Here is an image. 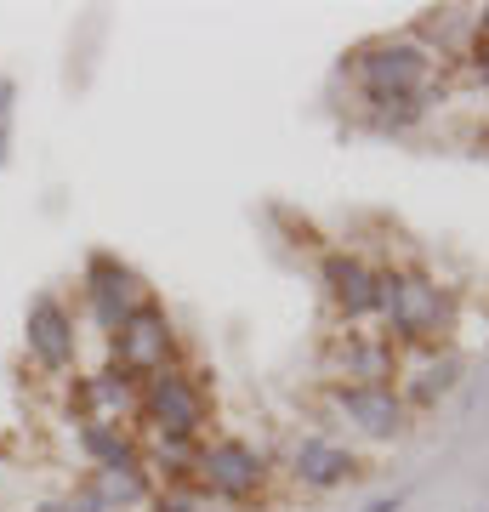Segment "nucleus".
<instances>
[{
	"label": "nucleus",
	"mask_w": 489,
	"mask_h": 512,
	"mask_svg": "<svg viewBox=\"0 0 489 512\" xmlns=\"http://www.w3.org/2000/svg\"><path fill=\"white\" fill-rule=\"evenodd\" d=\"M74 484H80L103 512H137V507L154 501V478H148V467H86Z\"/></svg>",
	"instance_id": "14"
},
{
	"label": "nucleus",
	"mask_w": 489,
	"mask_h": 512,
	"mask_svg": "<svg viewBox=\"0 0 489 512\" xmlns=\"http://www.w3.org/2000/svg\"><path fill=\"white\" fill-rule=\"evenodd\" d=\"M364 473L359 450H347L342 439H330V433H296L285 450V478L296 490H313V495H330L353 484Z\"/></svg>",
	"instance_id": "11"
},
{
	"label": "nucleus",
	"mask_w": 489,
	"mask_h": 512,
	"mask_svg": "<svg viewBox=\"0 0 489 512\" xmlns=\"http://www.w3.org/2000/svg\"><path fill=\"white\" fill-rule=\"evenodd\" d=\"M455 319H461V296L433 268H421V262H381L376 268V330L404 359L450 348Z\"/></svg>",
	"instance_id": "1"
},
{
	"label": "nucleus",
	"mask_w": 489,
	"mask_h": 512,
	"mask_svg": "<svg viewBox=\"0 0 489 512\" xmlns=\"http://www.w3.org/2000/svg\"><path fill=\"white\" fill-rule=\"evenodd\" d=\"M12 126H18V80L0 74V171L12 160Z\"/></svg>",
	"instance_id": "16"
},
{
	"label": "nucleus",
	"mask_w": 489,
	"mask_h": 512,
	"mask_svg": "<svg viewBox=\"0 0 489 512\" xmlns=\"http://www.w3.org/2000/svg\"><path fill=\"white\" fill-rule=\"evenodd\" d=\"M74 456L86 467H143V439H137V427L74 421Z\"/></svg>",
	"instance_id": "15"
},
{
	"label": "nucleus",
	"mask_w": 489,
	"mask_h": 512,
	"mask_svg": "<svg viewBox=\"0 0 489 512\" xmlns=\"http://www.w3.org/2000/svg\"><path fill=\"white\" fill-rule=\"evenodd\" d=\"M137 393L143 382L120 376L114 365L74 370L69 382V421H109V427H137Z\"/></svg>",
	"instance_id": "12"
},
{
	"label": "nucleus",
	"mask_w": 489,
	"mask_h": 512,
	"mask_svg": "<svg viewBox=\"0 0 489 512\" xmlns=\"http://www.w3.org/2000/svg\"><path fill=\"white\" fill-rule=\"evenodd\" d=\"M359 86V109L364 103H404V97H427L438 103L444 97V80H450V63L416 35V29H393V35H376L353 46L342 63Z\"/></svg>",
	"instance_id": "2"
},
{
	"label": "nucleus",
	"mask_w": 489,
	"mask_h": 512,
	"mask_svg": "<svg viewBox=\"0 0 489 512\" xmlns=\"http://www.w3.org/2000/svg\"><path fill=\"white\" fill-rule=\"evenodd\" d=\"M461 69H467L478 86H489V40H484V35L472 40V52H467V63H461Z\"/></svg>",
	"instance_id": "18"
},
{
	"label": "nucleus",
	"mask_w": 489,
	"mask_h": 512,
	"mask_svg": "<svg viewBox=\"0 0 489 512\" xmlns=\"http://www.w3.org/2000/svg\"><path fill=\"white\" fill-rule=\"evenodd\" d=\"M35 512H103V507H97V501H91V495L74 484V490H63V495H46V501H35Z\"/></svg>",
	"instance_id": "17"
},
{
	"label": "nucleus",
	"mask_w": 489,
	"mask_h": 512,
	"mask_svg": "<svg viewBox=\"0 0 489 512\" xmlns=\"http://www.w3.org/2000/svg\"><path fill=\"white\" fill-rule=\"evenodd\" d=\"M182 359H188V353H182V330H177V319H171V308H165L160 296L143 302L137 319H131L120 336H109V365L120 370V376H131V382H148V376H160V370L182 365Z\"/></svg>",
	"instance_id": "7"
},
{
	"label": "nucleus",
	"mask_w": 489,
	"mask_h": 512,
	"mask_svg": "<svg viewBox=\"0 0 489 512\" xmlns=\"http://www.w3.org/2000/svg\"><path fill=\"white\" fill-rule=\"evenodd\" d=\"M399 507H404L399 495H381V501H370V507H364V512H399Z\"/></svg>",
	"instance_id": "19"
},
{
	"label": "nucleus",
	"mask_w": 489,
	"mask_h": 512,
	"mask_svg": "<svg viewBox=\"0 0 489 512\" xmlns=\"http://www.w3.org/2000/svg\"><path fill=\"white\" fill-rule=\"evenodd\" d=\"M273 456L262 450V444L239 439V433H211V439H200V450H194V495L200 501H222V507H256L262 495H268L273 484Z\"/></svg>",
	"instance_id": "4"
},
{
	"label": "nucleus",
	"mask_w": 489,
	"mask_h": 512,
	"mask_svg": "<svg viewBox=\"0 0 489 512\" xmlns=\"http://www.w3.org/2000/svg\"><path fill=\"white\" fill-rule=\"evenodd\" d=\"M376 268L364 251H336L319 256V285H325V308L336 325H376Z\"/></svg>",
	"instance_id": "9"
},
{
	"label": "nucleus",
	"mask_w": 489,
	"mask_h": 512,
	"mask_svg": "<svg viewBox=\"0 0 489 512\" xmlns=\"http://www.w3.org/2000/svg\"><path fill=\"white\" fill-rule=\"evenodd\" d=\"M211 421H217L211 376L194 370L188 359L160 370V376H148L143 393H137V433H148V439L200 444V439H211Z\"/></svg>",
	"instance_id": "3"
},
{
	"label": "nucleus",
	"mask_w": 489,
	"mask_h": 512,
	"mask_svg": "<svg viewBox=\"0 0 489 512\" xmlns=\"http://www.w3.org/2000/svg\"><path fill=\"white\" fill-rule=\"evenodd\" d=\"M461 376H467V353H461V348L410 353L404 370H399V393H404V404H410V416L433 410L438 399H450L455 387H461Z\"/></svg>",
	"instance_id": "13"
},
{
	"label": "nucleus",
	"mask_w": 489,
	"mask_h": 512,
	"mask_svg": "<svg viewBox=\"0 0 489 512\" xmlns=\"http://www.w3.org/2000/svg\"><path fill=\"white\" fill-rule=\"evenodd\" d=\"M23 353L40 376H69L80 365V313L57 291H35L23 308Z\"/></svg>",
	"instance_id": "8"
},
{
	"label": "nucleus",
	"mask_w": 489,
	"mask_h": 512,
	"mask_svg": "<svg viewBox=\"0 0 489 512\" xmlns=\"http://www.w3.org/2000/svg\"><path fill=\"white\" fill-rule=\"evenodd\" d=\"M80 302H86V319L109 342V336H120L137 319L143 302H154V291L120 251H91L86 268H80Z\"/></svg>",
	"instance_id": "6"
},
{
	"label": "nucleus",
	"mask_w": 489,
	"mask_h": 512,
	"mask_svg": "<svg viewBox=\"0 0 489 512\" xmlns=\"http://www.w3.org/2000/svg\"><path fill=\"white\" fill-rule=\"evenodd\" d=\"M325 404H330V416L347 421L359 439L370 444H393L410 433V404H404L399 387H325Z\"/></svg>",
	"instance_id": "10"
},
{
	"label": "nucleus",
	"mask_w": 489,
	"mask_h": 512,
	"mask_svg": "<svg viewBox=\"0 0 489 512\" xmlns=\"http://www.w3.org/2000/svg\"><path fill=\"white\" fill-rule=\"evenodd\" d=\"M404 353L364 325H330L319 342V382L325 387H399Z\"/></svg>",
	"instance_id": "5"
},
{
	"label": "nucleus",
	"mask_w": 489,
	"mask_h": 512,
	"mask_svg": "<svg viewBox=\"0 0 489 512\" xmlns=\"http://www.w3.org/2000/svg\"><path fill=\"white\" fill-rule=\"evenodd\" d=\"M472 12H478V35L489 40V6H472Z\"/></svg>",
	"instance_id": "20"
}]
</instances>
